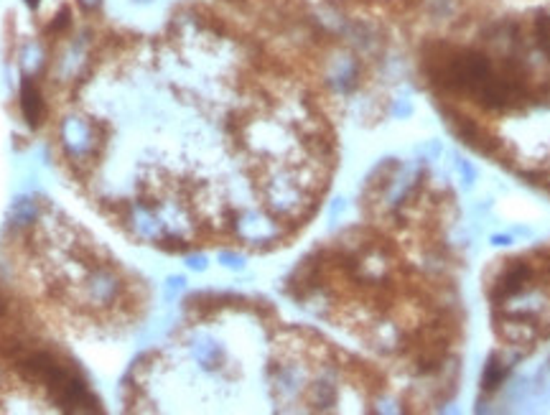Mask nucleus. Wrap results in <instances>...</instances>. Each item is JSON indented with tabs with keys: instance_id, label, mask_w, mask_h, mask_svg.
<instances>
[{
	"instance_id": "obj_4",
	"label": "nucleus",
	"mask_w": 550,
	"mask_h": 415,
	"mask_svg": "<svg viewBox=\"0 0 550 415\" xmlns=\"http://www.w3.org/2000/svg\"><path fill=\"white\" fill-rule=\"evenodd\" d=\"M120 296V278L110 268L92 270L84 281V301L92 306H112Z\"/></svg>"
},
{
	"instance_id": "obj_8",
	"label": "nucleus",
	"mask_w": 550,
	"mask_h": 415,
	"mask_svg": "<svg viewBox=\"0 0 550 415\" xmlns=\"http://www.w3.org/2000/svg\"><path fill=\"white\" fill-rule=\"evenodd\" d=\"M102 3H105V0H77V5H80L84 13H95V11H100Z\"/></svg>"
},
{
	"instance_id": "obj_5",
	"label": "nucleus",
	"mask_w": 550,
	"mask_h": 415,
	"mask_svg": "<svg viewBox=\"0 0 550 415\" xmlns=\"http://www.w3.org/2000/svg\"><path fill=\"white\" fill-rule=\"evenodd\" d=\"M16 62H19L20 77H28V80H36L39 74H43V69L49 66V46L43 39H26L20 43L19 51H16Z\"/></svg>"
},
{
	"instance_id": "obj_6",
	"label": "nucleus",
	"mask_w": 550,
	"mask_h": 415,
	"mask_svg": "<svg viewBox=\"0 0 550 415\" xmlns=\"http://www.w3.org/2000/svg\"><path fill=\"white\" fill-rule=\"evenodd\" d=\"M19 104H20V112H23V120H26V123L31 125V127L41 125V120H43V112H46V104H43V95H41L36 80L23 77V82H20V92H19Z\"/></svg>"
},
{
	"instance_id": "obj_7",
	"label": "nucleus",
	"mask_w": 550,
	"mask_h": 415,
	"mask_svg": "<svg viewBox=\"0 0 550 415\" xmlns=\"http://www.w3.org/2000/svg\"><path fill=\"white\" fill-rule=\"evenodd\" d=\"M11 225L13 227H31L36 219H39V204H36V199H31V196H20L13 202V207H11Z\"/></svg>"
},
{
	"instance_id": "obj_3",
	"label": "nucleus",
	"mask_w": 550,
	"mask_h": 415,
	"mask_svg": "<svg viewBox=\"0 0 550 415\" xmlns=\"http://www.w3.org/2000/svg\"><path fill=\"white\" fill-rule=\"evenodd\" d=\"M59 135H61V146H64V150H66L72 158H84V156H89V153L95 150V143H97L92 125L87 123L84 118H77V115L64 118Z\"/></svg>"
},
{
	"instance_id": "obj_2",
	"label": "nucleus",
	"mask_w": 550,
	"mask_h": 415,
	"mask_svg": "<svg viewBox=\"0 0 550 415\" xmlns=\"http://www.w3.org/2000/svg\"><path fill=\"white\" fill-rule=\"evenodd\" d=\"M54 62V77H59V82H72L81 74V69L89 62V51H87V39L84 36H69L61 43Z\"/></svg>"
},
{
	"instance_id": "obj_1",
	"label": "nucleus",
	"mask_w": 550,
	"mask_h": 415,
	"mask_svg": "<svg viewBox=\"0 0 550 415\" xmlns=\"http://www.w3.org/2000/svg\"><path fill=\"white\" fill-rule=\"evenodd\" d=\"M372 222L306 257L293 293L383 367L406 413L444 408L467 342L453 191L426 166L392 164L367 188Z\"/></svg>"
}]
</instances>
